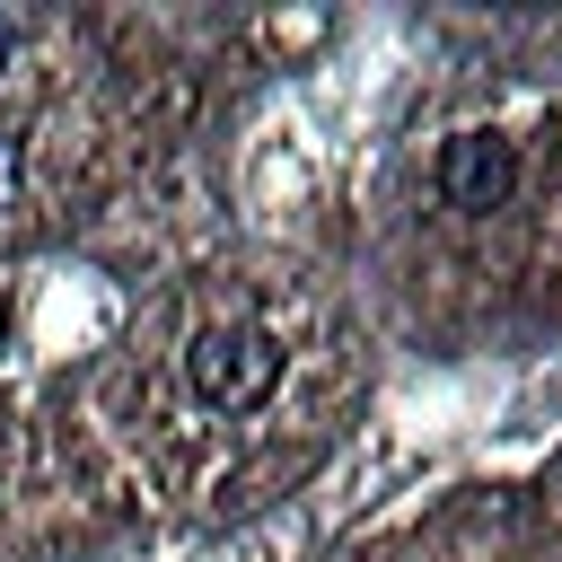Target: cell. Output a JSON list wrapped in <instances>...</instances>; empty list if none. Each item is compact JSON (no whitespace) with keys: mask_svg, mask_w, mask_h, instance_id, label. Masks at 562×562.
I'll list each match as a JSON object with an SVG mask.
<instances>
[{"mask_svg":"<svg viewBox=\"0 0 562 562\" xmlns=\"http://www.w3.org/2000/svg\"><path fill=\"white\" fill-rule=\"evenodd\" d=\"M184 378H193L202 404L255 413V404L272 395V378H281V351H272V334H255V325H202L193 351H184Z\"/></svg>","mask_w":562,"mask_h":562,"instance_id":"obj_1","label":"cell"},{"mask_svg":"<svg viewBox=\"0 0 562 562\" xmlns=\"http://www.w3.org/2000/svg\"><path fill=\"white\" fill-rule=\"evenodd\" d=\"M509 184H518V149H509L501 132H457V140L439 149V193H448L457 211H492Z\"/></svg>","mask_w":562,"mask_h":562,"instance_id":"obj_2","label":"cell"},{"mask_svg":"<svg viewBox=\"0 0 562 562\" xmlns=\"http://www.w3.org/2000/svg\"><path fill=\"white\" fill-rule=\"evenodd\" d=\"M9 211H18V140L0 132V220H9Z\"/></svg>","mask_w":562,"mask_h":562,"instance_id":"obj_3","label":"cell"}]
</instances>
